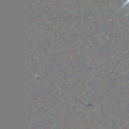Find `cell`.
<instances>
[{
	"label": "cell",
	"mask_w": 129,
	"mask_h": 129,
	"mask_svg": "<svg viewBox=\"0 0 129 129\" xmlns=\"http://www.w3.org/2000/svg\"><path fill=\"white\" fill-rule=\"evenodd\" d=\"M127 6H129V0H125V2H123V5H122L121 8H125V7H127Z\"/></svg>",
	"instance_id": "1"
}]
</instances>
